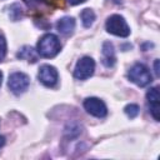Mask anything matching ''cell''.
<instances>
[{"instance_id": "obj_12", "label": "cell", "mask_w": 160, "mask_h": 160, "mask_svg": "<svg viewBox=\"0 0 160 160\" xmlns=\"http://www.w3.org/2000/svg\"><path fill=\"white\" fill-rule=\"evenodd\" d=\"M80 18H81L82 25H84L85 28H90V26L94 24V21H95V12H94L91 9L86 8V9H84V10L81 11Z\"/></svg>"}, {"instance_id": "obj_9", "label": "cell", "mask_w": 160, "mask_h": 160, "mask_svg": "<svg viewBox=\"0 0 160 160\" xmlns=\"http://www.w3.org/2000/svg\"><path fill=\"white\" fill-rule=\"evenodd\" d=\"M101 61L104 64V66L106 68H112L115 61H116V56H115V50H114V45L110 41H105L102 44L101 48Z\"/></svg>"}, {"instance_id": "obj_18", "label": "cell", "mask_w": 160, "mask_h": 160, "mask_svg": "<svg viewBox=\"0 0 160 160\" xmlns=\"http://www.w3.org/2000/svg\"><path fill=\"white\" fill-rule=\"evenodd\" d=\"M5 145V138L4 136H0V148H2Z\"/></svg>"}, {"instance_id": "obj_21", "label": "cell", "mask_w": 160, "mask_h": 160, "mask_svg": "<svg viewBox=\"0 0 160 160\" xmlns=\"http://www.w3.org/2000/svg\"><path fill=\"white\" fill-rule=\"evenodd\" d=\"M1 81H2V72L0 71V85H1Z\"/></svg>"}, {"instance_id": "obj_13", "label": "cell", "mask_w": 160, "mask_h": 160, "mask_svg": "<svg viewBox=\"0 0 160 160\" xmlns=\"http://www.w3.org/2000/svg\"><path fill=\"white\" fill-rule=\"evenodd\" d=\"M124 112L130 118V119H134L138 116L139 114V106L136 104H129L124 108Z\"/></svg>"}, {"instance_id": "obj_11", "label": "cell", "mask_w": 160, "mask_h": 160, "mask_svg": "<svg viewBox=\"0 0 160 160\" xmlns=\"http://www.w3.org/2000/svg\"><path fill=\"white\" fill-rule=\"evenodd\" d=\"M18 58L20 59H25L28 61H31V62H35L38 60V54L35 52V50L30 46H22L21 50L18 52Z\"/></svg>"}, {"instance_id": "obj_10", "label": "cell", "mask_w": 160, "mask_h": 160, "mask_svg": "<svg viewBox=\"0 0 160 160\" xmlns=\"http://www.w3.org/2000/svg\"><path fill=\"white\" fill-rule=\"evenodd\" d=\"M56 29L61 35H71L75 29V19L71 16H64L59 19L56 22Z\"/></svg>"}, {"instance_id": "obj_14", "label": "cell", "mask_w": 160, "mask_h": 160, "mask_svg": "<svg viewBox=\"0 0 160 160\" xmlns=\"http://www.w3.org/2000/svg\"><path fill=\"white\" fill-rule=\"evenodd\" d=\"M9 15H10V18L12 19V20H19L20 18H21V15H22V11H21V8L18 5V4H14L11 8H10V12H9Z\"/></svg>"}, {"instance_id": "obj_8", "label": "cell", "mask_w": 160, "mask_h": 160, "mask_svg": "<svg viewBox=\"0 0 160 160\" xmlns=\"http://www.w3.org/2000/svg\"><path fill=\"white\" fill-rule=\"evenodd\" d=\"M146 99L149 102V108H150V112L152 115V118L159 121V111H160V105H159V88L154 86L151 88L148 92H146Z\"/></svg>"}, {"instance_id": "obj_1", "label": "cell", "mask_w": 160, "mask_h": 160, "mask_svg": "<svg viewBox=\"0 0 160 160\" xmlns=\"http://www.w3.org/2000/svg\"><path fill=\"white\" fill-rule=\"evenodd\" d=\"M60 50H61V44L55 34L51 32L45 34L38 41L36 51L42 58H48V59L54 58L60 52Z\"/></svg>"}, {"instance_id": "obj_4", "label": "cell", "mask_w": 160, "mask_h": 160, "mask_svg": "<svg viewBox=\"0 0 160 160\" xmlns=\"http://www.w3.org/2000/svg\"><path fill=\"white\" fill-rule=\"evenodd\" d=\"M95 70V61L90 56H84L81 58L74 69V78L78 80H86L89 79Z\"/></svg>"}, {"instance_id": "obj_2", "label": "cell", "mask_w": 160, "mask_h": 160, "mask_svg": "<svg viewBox=\"0 0 160 160\" xmlns=\"http://www.w3.org/2000/svg\"><path fill=\"white\" fill-rule=\"evenodd\" d=\"M105 28L109 34H112L115 36L128 38L130 35V28H129L128 22L125 21V19L121 15H118V14L108 18Z\"/></svg>"}, {"instance_id": "obj_7", "label": "cell", "mask_w": 160, "mask_h": 160, "mask_svg": "<svg viewBox=\"0 0 160 160\" xmlns=\"http://www.w3.org/2000/svg\"><path fill=\"white\" fill-rule=\"evenodd\" d=\"M84 109L95 118H104L108 114V108L99 98H86L84 100Z\"/></svg>"}, {"instance_id": "obj_5", "label": "cell", "mask_w": 160, "mask_h": 160, "mask_svg": "<svg viewBox=\"0 0 160 160\" xmlns=\"http://www.w3.org/2000/svg\"><path fill=\"white\" fill-rule=\"evenodd\" d=\"M29 85H30V79L24 72H12L9 76L8 86H9L10 91L15 95H20V94L25 92L28 90Z\"/></svg>"}, {"instance_id": "obj_6", "label": "cell", "mask_w": 160, "mask_h": 160, "mask_svg": "<svg viewBox=\"0 0 160 160\" xmlns=\"http://www.w3.org/2000/svg\"><path fill=\"white\" fill-rule=\"evenodd\" d=\"M38 79L39 81L46 86V88H52L56 85L58 80H59V74L58 70L52 66V65H41L38 72Z\"/></svg>"}, {"instance_id": "obj_19", "label": "cell", "mask_w": 160, "mask_h": 160, "mask_svg": "<svg viewBox=\"0 0 160 160\" xmlns=\"http://www.w3.org/2000/svg\"><path fill=\"white\" fill-rule=\"evenodd\" d=\"M26 2H40V1H44V0H25Z\"/></svg>"}, {"instance_id": "obj_15", "label": "cell", "mask_w": 160, "mask_h": 160, "mask_svg": "<svg viewBox=\"0 0 160 160\" xmlns=\"http://www.w3.org/2000/svg\"><path fill=\"white\" fill-rule=\"evenodd\" d=\"M6 55V40L2 35H0V61Z\"/></svg>"}, {"instance_id": "obj_17", "label": "cell", "mask_w": 160, "mask_h": 160, "mask_svg": "<svg viewBox=\"0 0 160 160\" xmlns=\"http://www.w3.org/2000/svg\"><path fill=\"white\" fill-rule=\"evenodd\" d=\"M154 68H155V74L159 75V60H155V62H154Z\"/></svg>"}, {"instance_id": "obj_20", "label": "cell", "mask_w": 160, "mask_h": 160, "mask_svg": "<svg viewBox=\"0 0 160 160\" xmlns=\"http://www.w3.org/2000/svg\"><path fill=\"white\" fill-rule=\"evenodd\" d=\"M109 1H111L114 4H121V0H109Z\"/></svg>"}, {"instance_id": "obj_16", "label": "cell", "mask_w": 160, "mask_h": 160, "mask_svg": "<svg viewBox=\"0 0 160 160\" xmlns=\"http://www.w3.org/2000/svg\"><path fill=\"white\" fill-rule=\"evenodd\" d=\"M71 5H78V4H81V2H84V1H86V0H68Z\"/></svg>"}, {"instance_id": "obj_3", "label": "cell", "mask_w": 160, "mask_h": 160, "mask_svg": "<svg viewBox=\"0 0 160 160\" xmlns=\"http://www.w3.org/2000/svg\"><path fill=\"white\" fill-rule=\"evenodd\" d=\"M128 78L131 82L136 84L140 88H144L149 85L152 81V76L150 70L144 64H135L129 69Z\"/></svg>"}]
</instances>
